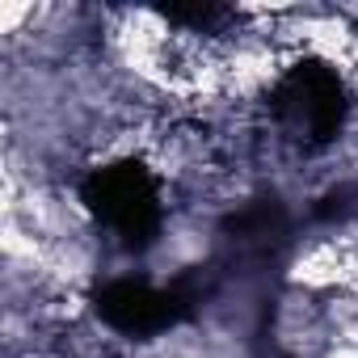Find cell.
Instances as JSON below:
<instances>
[{
    "instance_id": "cell-1",
    "label": "cell",
    "mask_w": 358,
    "mask_h": 358,
    "mask_svg": "<svg viewBox=\"0 0 358 358\" xmlns=\"http://www.w3.org/2000/svg\"><path fill=\"white\" fill-rule=\"evenodd\" d=\"M85 207L127 245H148L160 228V182L143 160H114L85 177Z\"/></svg>"
},
{
    "instance_id": "cell-2",
    "label": "cell",
    "mask_w": 358,
    "mask_h": 358,
    "mask_svg": "<svg viewBox=\"0 0 358 358\" xmlns=\"http://www.w3.org/2000/svg\"><path fill=\"white\" fill-rule=\"evenodd\" d=\"M270 106L278 114V122L308 139V143H324L341 131V118H345V89H341V76L329 68V64H316V59H303L295 68H287L270 93Z\"/></svg>"
},
{
    "instance_id": "cell-3",
    "label": "cell",
    "mask_w": 358,
    "mask_h": 358,
    "mask_svg": "<svg viewBox=\"0 0 358 358\" xmlns=\"http://www.w3.org/2000/svg\"><path fill=\"white\" fill-rule=\"evenodd\" d=\"M182 312H186L182 291H164V287H152V282H139V278H118L97 295V316L110 329L131 333V337L160 333Z\"/></svg>"
}]
</instances>
